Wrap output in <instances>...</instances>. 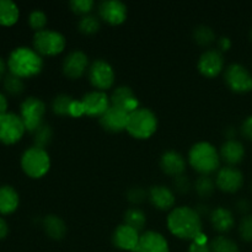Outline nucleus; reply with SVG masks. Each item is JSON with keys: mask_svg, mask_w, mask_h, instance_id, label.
I'll return each instance as SVG.
<instances>
[{"mask_svg": "<svg viewBox=\"0 0 252 252\" xmlns=\"http://www.w3.org/2000/svg\"><path fill=\"white\" fill-rule=\"evenodd\" d=\"M245 148L239 140L228 139L220 148V158L229 165H236L243 161Z\"/></svg>", "mask_w": 252, "mask_h": 252, "instance_id": "obj_22", "label": "nucleus"}, {"mask_svg": "<svg viewBox=\"0 0 252 252\" xmlns=\"http://www.w3.org/2000/svg\"><path fill=\"white\" fill-rule=\"evenodd\" d=\"M5 71H6V63H5L4 59L0 57V79L5 75Z\"/></svg>", "mask_w": 252, "mask_h": 252, "instance_id": "obj_47", "label": "nucleus"}, {"mask_svg": "<svg viewBox=\"0 0 252 252\" xmlns=\"http://www.w3.org/2000/svg\"><path fill=\"white\" fill-rule=\"evenodd\" d=\"M239 234L244 241H252V216H245L239 225Z\"/></svg>", "mask_w": 252, "mask_h": 252, "instance_id": "obj_37", "label": "nucleus"}, {"mask_svg": "<svg viewBox=\"0 0 252 252\" xmlns=\"http://www.w3.org/2000/svg\"><path fill=\"white\" fill-rule=\"evenodd\" d=\"M189 252H211V246L208 244H199L193 241L189 246Z\"/></svg>", "mask_w": 252, "mask_h": 252, "instance_id": "obj_42", "label": "nucleus"}, {"mask_svg": "<svg viewBox=\"0 0 252 252\" xmlns=\"http://www.w3.org/2000/svg\"><path fill=\"white\" fill-rule=\"evenodd\" d=\"M25 128L21 117L15 113L6 112L0 115V142L5 145H11L19 142L24 135Z\"/></svg>", "mask_w": 252, "mask_h": 252, "instance_id": "obj_8", "label": "nucleus"}, {"mask_svg": "<svg viewBox=\"0 0 252 252\" xmlns=\"http://www.w3.org/2000/svg\"><path fill=\"white\" fill-rule=\"evenodd\" d=\"M244 176L240 170L234 166L221 167L218 171L216 179V185L219 189L228 193L238 192L243 187Z\"/></svg>", "mask_w": 252, "mask_h": 252, "instance_id": "obj_12", "label": "nucleus"}, {"mask_svg": "<svg viewBox=\"0 0 252 252\" xmlns=\"http://www.w3.org/2000/svg\"><path fill=\"white\" fill-rule=\"evenodd\" d=\"M198 70L206 78H214L219 75L224 68L223 54L217 49L206 51L198 59Z\"/></svg>", "mask_w": 252, "mask_h": 252, "instance_id": "obj_14", "label": "nucleus"}, {"mask_svg": "<svg viewBox=\"0 0 252 252\" xmlns=\"http://www.w3.org/2000/svg\"><path fill=\"white\" fill-rule=\"evenodd\" d=\"M7 233H9V226H7V223L1 218V217H0V240L6 238Z\"/></svg>", "mask_w": 252, "mask_h": 252, "instance_id": "obj_44", "label": "nucleus"}, {"mask_svg": "<svg viewBox=\"0 0 252 252\" xmlns=\"http://www.w3.org/2000/svg\"><path fill=\"white\" fill-rule=\"evenodd\" d=\"M83 115H85L83 102H81V100L78 101L74 98V101L70 105V108H69V116H71V117H80Z\"/></svg>", "mask_w": 252, "mask_h": 252, "instance_id": "obj_40", "label": "nucleus"}, {"mask_svg": "<svg viewBox=\"0 0 252 252\" xmlns=\"http://www.w3.org/2000/svg\"><path fill=\"white\" fill-rule=\"evenodd\" d=\"M167 228L172 235L182 240H196L202 233V219L196 209L189 207L175 208L167 217Z\"/></svg>", "mask_w": 252, "mask_h": 252, "instance_id": "obj_1", "label": "nucleus"}, {"mask_svg": "<svg viewBox=\"0 0 252 252\" xmlns=\"http://www.w3.org/2000/svg\"><path fill=\"white\" fill-rule=\"evenodd\" d=\"M4 89L6 93L10 94V95L16 96L24 93L25 84L21 78L9 73L7 75H5L4 78Z\"/></svg>", "mask_w": 252, "mask_h": 252, "instance_id": "obj_33", "label": "nucleus"}, {"mask_svg": "<svg viewBox=\"0 0 252 252\" xmlns=\"http://www.w3.org/2000/svg\"><path fill=\"white\" fill-rule=\"evenodd\" d=\"M250 38H251V41H252V30H251V32H250Z\"/></svg>", "mask_w": 252, "mask_h": 252, "instance_id": "obj_48", "label": "nucleus"}, {"mask_svg": "<svg viewBox=\"0 0 252 252\" xmlns=\"http://www.w3.org/2000/svg\"><path fill=\"white\" fill-rule=\"evenodd\" d=\"M158 129V117L149 108H138L129 113L127 130L137 139H148Z\"/></svg>", "mask_w": 252, "mask_h": 252, "instance_id": "obj_4", "label": "nucleus"}, {"mask_svg": "<svg viewBox=\"0 0 252 252\" xmlns=\"http://www.w3.org/2000/svg\"><path fill=\"white\" fill-rule=\"evenodd\" d=\"M20 203V197L16 189L11 186L0 187V214L7 216L14 213Z\"/></svg>", "mask_w": 252, "mask_h": 252, "instance_id": "obj_24", "label": "nucleus"}, {"mask_svg": "<svg viewBox=\"0 0 252 252\" xmlns=\"http://www.w3.org/2000/svg\"><path fill=\"white\" fill-rule=\"evenodd\" d=\"M211 221L213 228L219 233H228L235 225L233 213L224 207L214 209L211 213Z\"/></svg>", "mask_w": 252, "mask_h": 252, "instance_id": "obj_23", "label": "nucleus"}, {"mask_svg": "<svg viewBox=\"0 0 252 252\" xmlns=\"http://www.w3.org/2000/svg\"><path fill=\"white\" fill-rule=\"evenodd\" d=\"M148 196V192L145 191L142 187H133L129 191L127 192V198L128 201L132 202V203H142Z\"/></svg>", "mask_w": 252, "mask_h": 252, "instance_id": "obj_38", "label": "nucleus"}, {"mask_svg": "<svg viewBox=\"0 0 252 252\" xmlns=\"http://www.w3.org/2000/svg\"><path fill=\"white\" fill-rule=\"evenodd\" d=\"M125 224L129 225L135 230H142L147 224V216L139 208H129L125 213Z\"/></svg>", "mask_w": 252, "mask_h": 252, "instance_id": "obj_27", "label": "nucleus"}, {"mask_svg": "<svg viewBox=\"0 0 252 252\" xmlns=\"http://www.w3.org/2000/svg\"><path fill=\"white\" fill-rule=\"evenodd\" d=\"M78 29L84 34H94L100 30V20L94 15H85L79 21Z\"/></svg>", "mask_w": 252, "mask_h": 252, "instance_id": "obj_34", "label": "nucleus"}, {"mask_svg": "<svg viewBox=\"0 0 252 252\" xmlns=\"http://www.w3.org/2000/svg\"><path fill=\"white\" fill-rule=\"evenodd\" d=\"M43 229L47 235L53 240H62L66 234V225L58 216L49 214L43 219Z\"/></svg>", "mask_w": 252, "mask_h": 252, "instance_id": "obj_25", "label": "nucleus"}, {"mask_svg": "<svg viewBox=\"0 0 252 252\" xmlns=\"http://www.w3.org/2000/svg\"><path fill=\"white\" fill-rule=\"evenodd\" d=\"M70 9L73 10L75 14L79 15H89V12L94 9L95 2L93 0H73L70 1Z\"/></svg>", "mask_w": 252, "mask_h": 252, "instance_id": "obj_36", "label": "nucleus"}, {"mask_svg": "<svg viewBox=\"0 0 252 252\" xmlns=\"http://www.w3.org/2000/svg\"><path fill=\"white\" fill-rule=\"evenodd\" d=\"M52 137H53V132H52V128L49 127L48 125H42L41 127L38 128L37 130L33 132V142H34V147L37 148H44L51 143Z\"/></svg>", "mask_w": 252, "mask_h": 252, "instance_id": "obj_32", "label": "nucleus"}, {"mask_svg": "<svg viewBox=\"0 0 252 252\" xmlns=\"http://www.w3.org/2000/svg\"><path fill=\"white\" fill-rule=\"evenodd\" d=\"M44 113H46V105L43 101L37 97H27L20 107V117L26 130L31 133L43 125Z\"/></svg>", "mask_w": 252, "mask_h": 252, "instance_id": "obj_7", "label": "nucleus"}, {"mask_svg": "<svg viewBox=\"0 0 252 252\" xmlns=\"http://www.w3.org/2000/svg\"><path fill=\"white\" fill-rule=\"evenodd\" d=\"M85 115L90 117H101L108 108L111 107V98L105 94V91H91L84 95L81 98Z\"/></svg>", "mask_w": 252, "mask_h": 252, "instance_id": "obj_11", "label": "nucleus"}, {"mask_svg": "<svg viewBox=\"0 0 252 252\" xmlns=\"http://www.w3.org/2000/svg\"><path fill=\"white\" fill-rule=\"evenodd\" d=\"M150 202L155 208L160 209V211H169L174 207L175 201V194L169 187L166 186H153L152 189L148 192Z\"/></svg>", "mask_w": 252, "mask_h": 252, "instance_id": "obj_21", "label": "nucleus"}, {"mask_svg": "<svg viewBox=\"0 0 252 252\" xmlns=\"http://www.w3.org/2000/svg\"><path fill=\"white\" fill-rule=\"evenodd\" d=\"M98 14L110 25H120L127 19L128 10L125 2L120 0H106L98 5Z\"/></svg>", "mask_w": 252, "mask_h": 252, "instance_id": "obj_15", "label": "nucleus"}, {"mask_svg": "<svg viewBox=\"0 0 252 252\" xmlns=\"http://www.w3.org/2000/svg\"><path fill=\"white\" fill-rule=\"evenodd\" d=\"M189 161L196 171L208 176L219 169L220 157L211 143L199 142L189 149Z\"/></svg>", "mask_w": 252, "mask_h": 252, "instance_id": "obj_3", "label": "nucleus"}, {"mask_svg": "<svg viewBox=\"0 0 252 252\" xmlns=\"http://www.w3.org/2000/svg\"><path fill=\"white\" fill-rule=\"evenodd\" d=\"M236 208L240 213L246 214L251 209V203L248 201V199H240V201L236 203Z\"/></svg>", "mask_w": 252, "mask_h": 252, "instance_id": "obj_43", "label": "nucleus"}, {"mask_svg": "<svg viewBox=\"0 0 252 252\" xmlns=\"http://www.w3.org/2000/svg\"><path fill=\"white\" fill-rule=\"evenodd\" d=\"M219 48L221 49V51H228V49H230L231 47V41L228 38V37H221L220 39H219Z\"/></svg>", "mask_w": 252, "mask_h": 252, "instance_id": "obj_45", "label": "nucleus"}, {"mask_svg": "<svg viewBox=\"0 0 252 252\" xmlns=\"http://www.w3.org/2000/svg\"><path fill=\"white\" fill-rule=\"evenodd\" d=\"M241 133L246 139L252 140V116H249L241 125Z\"/></svg>", "mask_w": 252, "mask_h": 252, "instance_id": "obj_41", "label": "nucleus"}, {"mask_svg": "<svg viewBox=\"0 0 252 252\" xmlns=\"http://www.w3.org/2000/svg\"><path fill=\"white\" fill-rule=\"evenodd\" d=\"M89 80L94 88L98 91H105L110 89L115 83V71L110 63L102 59H97L90 65L88 70Z\"/></svg>", "mask_w": 252, "mask_h": 252, "instance_id": "obj_9", "label": "nucleus"}, {"mask_svg": "<svg viewBox=\"0 0 252 252\" xmlns=\"http://www.w3.org/2000/svg\"><path fill=\"white\" fill-rule=\"evenodd\" d=\"M111 103L115 107L127 111L128 113L134 112L139 108V102L129 86H118L117 89H115L111 95Z\"/></svg>", "mask_w": 252, "mask_h": 252, "instance_id": "obj_18", "label": "nucleus"}, {"mask_svg": "<svg viewBox=\"0 0 252 252\" xmlns=\"http://www.w3.org/2000/svg\"><path fill=\"white\" fill-rule=\"evenodd\" d=\"M20 16V10L17 5L11 0H0V25L12 26L16 24Z\"/></svg>", "mask_w": 252, "mask_h": 252, "instance_id": "obj_26", "label": "nucleus"}, {"mask_svg": "<svg viewBox=\"0 0 252 252\" xmlns=\"http://www.w3.org/2000/svg\"><path fill=\"white\" fill-rule=\"evenodd\" d=\"M134 252H169V244L160 233L147 231L140 235Z\"/></svg>", "mask_w": 252, "mask_h": 252, "instance_id": "obj_19", "label": "nucleus"}, {"mask_svg": "<svg viewBox=\"0 0 252 252\" xmlns=\"http://www.w3.org/2000/svg\"><path fill=\"white\" fill-rule=\"evenodd\" d=\"M139 231L135 229L130 228L127 224H122V225L117 226L112 235L113 245L117 249L125 251H135L138 243H139Z\"/></svg>", "mask_w": 252, "mask_h": 252, "instance_id": "obj_17", "label": "nucleus"}, {"mask_svg": "<svg viewBox=\"0 0 252 252\" xmlns=\"http://www.w3.org/2000/svg\"><path fill=\"white\" fill-rule=\"evenodd\" d=\"M21 167L32 179H41L51 169V158L42 148H29L21 157Z\"/></svg>", "mask_w": 252, "mask_h": 252, "instance_id": "obj_5", "label": "nucleus"}, {"mask_svg": "<svg viewBox=\"0 0 252 252\" xmlns=\"http://www.w3.org/2000/svg\"><path fill=\"white\" fill-rule=\"evenodd\" d=\"M174 186L175 189L177 192H180V193H187L191 189V182H189V177L185 176V175H181V176L175 177Z\"/></svg>", "mask_w": 252, "mask_h": 252, "instance_id": "obj_39", "label": "nucleus"}, {"mask_svg": "<svg viewBox=\"0 0 252 252\" xmlns=\"http://www.w3.org/2000/svg\"><path fill=\"white\" fill-rule=\"evenodd\" d=\"M89 58L83 51H73L65 57L63 62V71L68 78L79 79L86 73Z\"/></svg>", "mask_w": 252, "mask_h": 252, "instance_id": "obj_16", "label": "nucleus"}, {"mask_svg": "<svg viewBox=\"0 0 252 252\" xmlns=\"http://www.w3.org/2000/svg\"><path fill=\"white\" fill-rule=\"evenodd\" d=\"M194 189H196L198 196H201L202 198H208L216 189V182L207 175H202L201 177L197 179L196 184H194Z\"/></svg>", "mask_w": 252, "mask_h": 252, "instance_id": "obj_30", "label": "nucleus"}, {"mask_svg": "<svg viewBox=\"0 0 252 252\" xmlns=\"http://www.w3.org/2000/svg\"><path fill=\"white\" fill-rule=\"evenodd\" d=\"M73 101L74 98L71 96L66 95V94H61L54 97L53 102H52V110L56 115L69 116V108H70Z\"/></svg>", "mask_w": 252, "mask_h": 252, "instance_id": "obj_31", "label": "nucleus"}, {"mask_svg": "<svg viewBox=\"0 0 252 252\" xmlns=\"http://www.w3.org/2000/svg\"><path fill=\"white\" fill-rule=\"evenodd\" d=\"M29 24L36 32L42 31L47 25V15L42 10H33L29 16Z\"/></svg>", "mask_w": 252, "mask_h": 252, "instance_id": "obj_35", "label": "nucleus"}, {"mask_svg": "<svg viewBox=\"0 0 252 252\" xmlns=\"http://www.w3.org/2000/svg\"><path fill=\"white\" fill-rule=\"evenodd\" d=\"M34 51L41 56L53 57L62 53L65 48V38L63 34L53 30H42L33 36Z\"/></svg>", "mask_w": 252, "mask_h": 252, "instance_id": "obj_6", "label": "nucleus"}, {"mask_svg": "<svg viewBox=\"0 0 252 252\" xmlns=\"http://www.w3.org/2000/svg\"><path fill=\"white\" fill-rule=\"evenodd\" d=\"M211 252H240L235 241L225 236H217L211 243Z\"/></svg>", "mask_w": 252, "mask_h": 252, "instance_id": "obj_29", "label": "nucleus"}, {"mask_svg": "<svg viewBox=\"0 0 252 252\" xmlns=\"http://www.w3.org/2000/svg\"><path fill=\"white\" fill-rule=\"evenodd\" d=\"M7 111V98L4 94L0 93V115H4Z\"/></svg>", "mask_w": 252, "mask_h": 252, "instance_id": "obj_46", "label": "nucleus"}, {"mask_svg": "<svg viewBox=\"0 0 252 252\" xmlns=\"http://www.w3.org/2000/svg\"><path fill=\"white\" fill-rule=\"evenodd\" d=\"M226 85L234 93L245 94L252 91V75L241 64H231L224 74Z\"/></svg>", "mask_w": 252, "mask_h": 252, "instance_id": "obj_10", "label": "nucleus"}, {"mask_svg": "<svg viewBox=\"0 0 252 252\" xmlns=\"http://www.w3.org/2000/svg\"><path fill=\"white\" fill-rule=\"evenodd\" d=\"M128 120H129V113L127 111L111 106L100 117V125L107 132L120 133L127 129Z\"/></svg>", "mask_w": 252, "mask_h": 252, "instance_id": "obj_13", "label": "nucleus"}, {"mask_svg": "<svg viewBox=\"0 0 252 252\" xmlns=\"http://www.w3.org/2000/svg\"><path fill=\"white\" fill-rule=\"evenodd\" d=\"M7 68L10 73L19 78H32L41 73L43 59L41 54L29 47H17L7 58Z\"/></svg>", "mask_w": 252, "mask_h": 252, "instance_id": "obj_2", "label": "nucleus"}, {"mask_svg": "<svg viewBox=\"0 0 252 252\" xmlns=\"http://www.w3.org/2000/svg\"><path fill=\"white\" fill-rule=\"evenodd\" d=\"M160 167L165 174L170 176H181L186 169V161L180 153L175 150H169L161 155L160 159Z\"/></svg>", "mask_w": 252, "mask_h": 252, "instance_id": "obj_20", "label": "nucleus"}, {"mask_svg": "<svg viewBox=\"0 0 252 252\" xmlns=\"http://www.w3.org/2000/svg\"><path fill=\"white\" fill-rule=\"evenodd\" d=\"M193 38L201 46H209L216 41V32L213 29L206 25H201V26L196 27L193 31Z\"/></svg>", "mask_w": 252, "mask_h": 252, "instance_id": "obj_28", "label": "nucleus"}]
</instances>
